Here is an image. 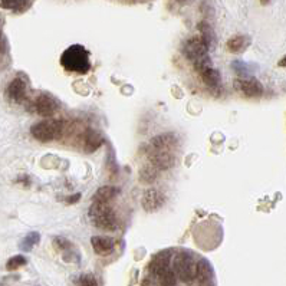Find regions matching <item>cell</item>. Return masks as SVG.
I'll return each instance as SVG.
<instances>
[{"instance_id":"obj_1","label":"cell","mask_w":286,"mask_h":286,"mask_svg":"<svg viewBox=\"0 0 286 286\" xmlns=\"http://www.w3.org/2000/svg\"><path fill=\"white\" fill-rule=\"evenodd\" d=\"M209 50H210V46L200 35L190 37L183 45V55L194 65V69L199 74L206 68L212 66V59L209 58Z\"/></svg>"},{"instance_id":"obj_2","label":"cell","mask_w":286,"mask_h":286,"mask_svg":"<svg viewBox=\"0 0 286 286\" xmlns=\"http://www.w3.org/2000/svg\"><path fill=\"white\" fill-rule=\"evenodd\" d=\"M89 219L97 229L105 230V232H114L118 227L117 216L112 209L111 203H100L92 201L89 207Z\"/></svg>"},{"instance_id":"obj_3","label":"cell","mask_w":286,"mask_h":286,"mask_svg":"<svg viewBox=\"0 0 286 286\" xmlns=\"http://www.w3.org/2000/svg\"><path fill=\"white\" fill-rule=\"evenodd\" d=\"M61 65L69 72L76 74H87L91 68L89 53L81 45H72L65 50L61 56Z\"/></svg>"},{"instance_id":"obj_4","label":"cell","mask_w":286,"mask_h":286,"mask_svg":"<svg viewBox=\"0 0 286 286\" xmlns=\"http://www.w3.org/2000/svg\"><path fill=\"white\" fill-rule=\"evenodd\" d=\"M173 271L181 282L190 284L197 276V262L190 253L181 252V253L175 255L174 261H173Z\"/></svg>"},{"instance_id":"obj_5","label":"cell","mask_w":286,"mask_h":286,"mask_svg":"<svg viewBox=\"0 0 286 286\" xmlns=\"http://www.w3.org/2000/svg\"><path fill=\"white\" fill-rule=\"evenodd\" d=\"M63 128H65L63 121L45 120V121H40L37 124L32 125L30 134L40 143H50V141H53V140H56V138L62 136Z\"/></svg>"},{"instance_id":"obj_6","label":"cell","mask_w":286,"mask_h":286,"mask_svg":"<svg viewBox=\"0 0 286 286\" xmlns=\"http://www.w3.org/2000/svg\"><path fill=\"white\" fill-rule=\"evenodd\" d=\"M59 108L58 101L55 100L49 94H39L35 100L32 101V110L36 112L37 115L42 117H52L55 115Z\"/></svg>"},{"instance_id":"obj_7","label":"cell","mask_w":286,"mask_h":286,"mask_svg":"<svg viewBox=\"0 0 286 286\" xmlns=\"http://www.w3.org/2000/svg\"><path fill=\"white\" fill-rule=\"evenodd\" d=\"M235 88L246 98H259L263 95V85L256 78H237Z\"/></svg>"},{"instance_id":"obj_8","label":"cell","mask_w":286,"mask_h":286,"mask_svg":"<svg viewBox=\"0 0 286 286\" xmlns=\"http://www.w3.org/2000/svg\"><path fill=\"white\" fill-rule=\"evenodd\" d=\"M143 209L147 213H154L160 210L164 203H165V196L164 193L160 191L158 188H148L145 190V193L143 194Z\"/></svg>"},{"instance_id":"obj_9","label":"cell","mask_w":286,"mask_h":286,"mask_svg":"<svg viewBox=\"0 0 286 286\" xmlns=\"http://www.w3.org/2000/svg\"><path fill=\"white\" fill-rule=\"evenodd\" d=\"M177 143V137L173 133H164L151 138L147 145L148 151H171Z\"/></svg>"},{"instance_id":"obj_10","label":"cell","mask_w":286,"mask_h":286,"mask_svg":"<svg viewBox=\"0 0 286 286\" xmlns=\"http://www.w3.org/2000/svg\"><path fill=\"white\" fill-rule=\"evenodd\" d=\"M148 161L158 170H168L175 164V157L171 151H148Z\"/></svg>"},{"instance_id":"obj_11","label":"cell","mask_w":286,"mask_h":286,"mask_svg":"<svg viewBox=\"0 0 286 286\" xmlns=\"http://www.w3.org/2000/svg\"><path fill=\"white\" fill-rule=\"evenodd\" d=\"M91 246L97 255L108 256L115 249V239L105 236H94L91 237Z\"/></svg>"},{"instance_id":"obj_12","label":"cell","mask_w":286,"mask_h":286,"mask_svg":"<svg viewBox=\"0 0 286 286\" xmlns=\"http://www.w3.org/2000/svg\"><path fill=\"white\" fill-rule=\"evenodd\" d=\"M7 97L13 102H23L26 100V92H27V85L22 78H14L7 87Z\"/></svg>"},{"instance_id":"obj_13","label":"cell","mask_w":286,"mask_h":286,"mask_svg":"<svg viewBox=\"0 0 286 286\" xmlns=\"http://www.w3.org/2000/svg\"><path fill=\"white\" fill-rule=\"evenodd\" d=\"M170 262H171V253L170 252H161L154 258V261L149 263V268H151L152 274L160 276L165 271L170 269Z\"/></svg>"},{"instance_id":"obj_14","label":"cell","mask_w":286,"mask_h":286,"mask_svg":"<svg viewBox=\"0 0 286 286\" xmlns=\"http://www.w3.org/2000/svg\"><path fill=\"white\" fill-rule=\"evenodd\" d=\"M199 286H213V274L210 265L206 261L197 262V276H196Z\"/></svg>"},{"instance_id":"obj_15","label":"cell","mask_w":286,"mask_h":286,"mask_svg":"<svg viewBox=\"0 0 286 286\" xmlns=\"http://www.w3.org/2000/svg\"><path fill=\"white\" fill-rule=\"evenodd\" d=\"M102 144V137L100 133H97L95 130L89 128L84 134V148L87 152H94L95 149L100 148Z\"/></svg>"},{"instance_id":"obj_16","label":"cell","mask_w":286,"mask_h":286,"mask_svg":"<svg viewBox=\"0 0 286 286\" xmlns=\"http://www.w3.org/2000/svg\"><path fill=\"white\" fill-rule=\"evenodd\" d=\"M200 75H201L203 82L209 88H212V89H217V88L220 87V84H222V75H220V72L217 69H214L213 66L206 68L204 71L200 72Z\"/></svg>"},{"instance_id":"obj_17","label":"cell","mask_w":286,"mask_h":286,"mask_svg":"<svg viewBox=\"0 0 286 286\" xmlns=\"http://www.w3.org/2000/svg\"><path fill=\"white\" fill-rule=\"evenodd\" d=\"M160 174V170L155 167V165H152L151 162L148 164H145L141 170H140V181L143 183V184H152L155 180H157V177Z\"/></svg>"},{"instance_id":"obj_18","label":"cell","mask_w":286,"mask_h":286,"mask_svg":"<svg viewBox=\"0 0 286 286\" xmlns=\"http://www.w3.org/2000/svg\"><path fill=\"white\" fill-rule=\"evenodd\" d=\"M250 45V39L245 35H236L227 40V49L233 53H240Z\"/></svg>"},{"instance_id":"obj_19","label":"cell","mask_w":286,"mask_h":286,"mask_svg":"<svg viewBox=\"0 0 286 286\" xmlns=\"http://www.w3.org/2000/svg\"><path fill=\"white\" fill-rule=\"evenodd\" d=\"M118 190L112 186L100 187L95 194L92 196V201H100V203H111V200L117 196Z\"/></svg>"},{"instance_id":"obj_20","label":"cell","mask_w":286,"mask_h":286,"mask_svg":"<svg viewBox=\"0 0 286 286\" xmlns=\"http://www.w3.org/2000/svg\"><path fill=\"white\" fill-rule=\"evenodd\" d=\"M197 29L200 30V36L203 37L207 42V45L212 48L213 45H214V42H216V36H214L212 26L209 25L207 22H200L199 25H197Z\"/></svg>"},{"instance_id":"obj_21","label":"cell","mask_w":286,"mask_h":286,"mask_svg":"<svg viewBox=\"0 0 286 286\" xmlns=\"http://www.w3.org/2000/svg\"><path fill=\"white\" fill-rule=\"evenodd\" d=\"M39 240H40V236H39V233L36 232H32V233H29L27 236L22 240V243H20V248L26 252H29V250H32L33 246H36L37 243H39Z\"/></svg>"},{"instance_id":"obj_22","label":"cell","mask_w":286,"mask_h":286,"mask_svg":"<svg viewBox=\"0 0 286 286\" xmlns=\"http://www.w3.org/2000/svg\"><path fill=\"white\" fill-rule=\"evenodd\" d=\"M26 263H27V259H26L25 256H22V255H16V256H13V258H10V259L7 261V263H6V269L12 272V271H16V269L25 266Z\"/></svg>"},{"instance_id":"obj_23","label":"cell","mask_w":286,"mask_h":286,"mask_svg":"<svg viewBox=\"0 0 286 286\" xmlns=\"http://www.w3.org/2000/svg\"><path fill=\"white\" fill-rule=\"evenodd\" d=\"M158 278H160V284H161V286H175L177 285V276H175L174 271H171V269L165 271V272L160 275Z\"/></svg>"},{"instance_id":"obj_24","label":"cell","mask_w":286,"mask_h":286,"mask_svg":"<svg viewBox=\"0 0 286 286\" xmlns=\"http://www.w3.org/2000/svg\"><path fill=\"white\" fill-rule=\"evenodd\" d=\"M79 286H98V282L92 274H85L79 278Z\"/></svg>"},{"instance_id":"obj_25","label":"cell","mask_w":286,"mask_h":286,"mask_svg":"<svg viewBox=\"0 0 286 286\" xmlns=\"http://www.w3.org/2000/svg\"><path fill=\"white\" fill-rule=\"evenodd\" d=\"M53 246H55V249L56 250H66L69 249V246H71V243L66 240V239H63V237H55L53 239Z\"/></svg>"},{"instance_id":"obj_26","label":"cell","mask_w":286,"mask_h":286,"mask_svg":"<svg viewBox=\"0 0 286 286\" xmlns=\"http://www.w3.org/2000/svg\"><path fill=\"white\" fill-rule=\"evenodd\" d=\"M23 3H25V0H0V6L4 9H12V7L20 6Z\"/></svg>"},{"instance_id":"obj_27","label":"cell","mask_w":286,"mask_h":286,"mask_svg":"<svg viewBox=\"0 0 286 286\" xmlns=\"http://www.w3.org/2000/svg\"><path fill=\"white\" fill-rule=\"evenodd\" d=\"M4 48H6V45H4V36H3L1 25H0V53H3V52H4Z\"/></svg>"},{"instance_id":"obj_28","label":"cell","mask_w":286,"mask_h":286,"mask_svg":"<svg viewBox=\"0 0 286 286\" xmlns=\"http://www.w3.org/2000/svg\"><path fill=\"white\" fill-rule=\"evenodd\" d=\"M81 199V194H79V193H76V194H75V196H71V197H68V199H66V203H68V204H74L75 201H78V200Z\"/></svg>"},{"instance_id":"obj_29","label":"cell","mask_w":286,"mask_h":286,"mask_svg":"<svg viewBox=\"0 0 286 286\" xmlns=\"http://www.w3.org/2000/svg\"><path fill=\"white\" fill-rule=\"evenodd\" d=\"M278 65H279L281 68H286V55L279 61V62H278Z\"/></svg>"},{"instance_id":"obj_30","label":"cell","mask_w":286,"mask_h":286,"mask_svg":"<svg viewBox=\"0 0 286 286\" xmlns=\"http://www.w3.org/2000/svg\"><path fill=\"white\" fill-rule=\"evenodd\" d=\"M175 1H178L180 4H190L193 0H175Z\"/></svg>"},{"instance_id":"obj_31","label":"cell","mask_w":286,"mask_h":286,"mask_svg":"<svg viewBox=\"0 0 286 286\" xmlns=\"http://www.w3.org/2000/svg\"><path fill=\"white\" fill-rule=\"evenodd\" d=\"M269 1H271V0H261V3H262V4H268V3H269Z\"/></svg>"},{"instance_id":"obj_32","label":"cell","mask_w":286,"mask_h":286,"mask_svg":"<svg viewBox=\"0 0 286 286\" xmlns=\"http://www.w3.org/2000/svg\"><path fill=\"white\" fill-rule=\"evenodd\" d=\"M131 1H134V0H131Z\"/></svg>"}]
</instances>
